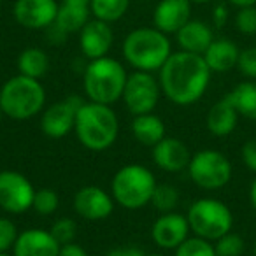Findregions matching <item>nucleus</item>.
<instances>
[{"label": "nucleus", "instance_id": "1", "mask_svg": "<svg viewBox=\"0 0 256 256\" xmlns=\"http://www.w3.org/2000/svg\"><path fill=\"white\" fill-rule=\"evenodd\" d=\"M210 68L202 54L178 51L158 70L162 93L172 104L188 107L198 102L210 82Z\"/></svg>", "mask_w": 256, "mask_h": 256}, {"label": "nucleus", "instance_id": "2", "mask_svg": "<svg viewBox=\"0 0 256 256\" xmlns=\"http://www.w3.org/2000/svg\"><path fill=\"white\" fill-rule=\"evenodd\" d=\"M78 140L88 151L102 153L109 150L120 134V120L110 106L96 102H82L74 123Z\"/></svg>", "mask_w": 256, "mask_h": 256}, {"label": "nucleus", "instance_id": "3", "mask_svg": "<svg viewBox=\"0 0 256 256\" xmlns=\"http://www.w3.org/2000/svg\"><path fill=\"white\" fill-rule=\"evenodd\" d=\"M172 54L167 34L154 26H142L128 34L123 40V56L136 70L158 72Z\"/></svg>", "mask_w": 256, "mask_h": 256}, {"label": "nucleus", "instance_id": "4", "mask_svg": "<svg viewBox=\"0 0 256 256\" xmlns=\"http://www.w3.org/2000/svg\"><path fill=\"white\" fill-rule=\"evenodd\" d=\"M128 72L116 58L104 56L90 60L82 70V86L90 102L112 106L121 100Z\"/></svg>", "mask_w": 256, "mask_h": 256}, {"label": "nucleus", "instance_id": "5", "mask_svg": "<svg viewBox=\"0 0 256 256\" xmlns=\"http://www.w3.org/2000/svg\"><path fill=\"white\" fill-rule=\"evenodd\" d=\"M46 106V90L39 79L12 76L0 88V107L4 116L14 121H26L40 114Z\"/></svg>", "mask_w": 256, "mask_h": 256}, {"label": "nucleus", "instance_id": "6", "mask_svg": "<svg viewBox=\"0 0 256 256\" xmlns=\"http://www.w3.org/2000/svg\"><path fill=\"white\" fill-rule=\"evenodd\" d=\"M156 184L153 172L148 167L128 164L114 174L110 181V195L120 207L137 210L151 204Z\"/></svg>", "mask_w": 256, "mask_h": 256}, {"label": "nucleus", "instance_id": "7", "mask_svg": "<svg viewBox=\"0 0 256 256\" xmlns=\"http://www.w3.org/2000/svg\"><path fill=\"white\" fill-rule=\"evenodd\" d=\"M188 223L196 237L206 240H218L224 234L232 232L234 226V214L221 200L216 198H200L190 206Z\"/></svg>", "mask_w": 256, "mask_h": 256}, {"label": "nucleus", "instance_id": "8", "mask_svg": "<svg viewBox=\"0 0 256 256\" xmlns=\"http://www.w3.org/2000/svg\"><path fill=\"white\" fill-rule=\"evenodd\" d=\"M190 179L198 188L214 192L221 190L232 179V164L223 153L216 150H202L192 154L188 165Z\"/></svg>", "mask_w": 256, "mask_h": 256}, {"label": "nucleus", "instance_id": "9", "mask_svg": "<svg viewBox=\"0 0 256 256\" xmlns=\"http://www.w3.org/2000/svg\"><path fill=\"white\" fill-rule=\"evenodd\" d=\"M160 81L154 78L153 72L136 70L128 74L121 100L134 116H139V114L153 112L160 100Z\"/></svg>", "mask_w": 256, "mask_h": 256}, {"label": "nucleus", "instance_id": "10", "mask_svg": "<svg viewBox=\"0 0 256 256\" xmlns=\"http://www.w3.org/2000/svg\"><path fill=\"white\" fill-rule=\"evenodd\" d=\"M36 188L18 170H0V209L8 214H23L32 209Z\"/></svg>", "mask_w": 256, "mask_h": 256}, {"label": "nucleus", "instance_id": "11", "mask_svg": "<svg viewBox=\"0 0 256 256\" xmlns=\"http://www.w3.org/2000/svg\"><path fill=\"white\" fill-rule=\"evenodd\" d=\"M84 100L78 95H68L51 104L40 116V130L50 139H64L74 130L76 116Z\"/></svg>", "mask_w": 256, "mask_h": 256}, {"label": "nucleus", "instance_id": "12", "mask_svg": "<svg viewBox=\"0 0 256 256\" xmlns=\"http://www.w3.org/2000/svg\"><path fill=\"white\" fill-rule=\"evenodd\" d=\"M114 198L110 193L95 184L82 186L74 195V210L86 221H102L114 210Z\"/></svg>", "mask_w": 256, "mask_h": 256}, {"label": "nucleus", "instance_id": "13", "mask_svg": "<svg viewBox=\"0 0 256 256\" xmlns=\"http://www.w3.org/2000/svg\"><path fill=\"white\" fill-rule=\"evenodd\" d=\"M56 0H16L12 14L18 25L28 30H46L56 20Z\"/></svg>", "mask_w": 256, "mask_h": 256}, {"label": "nucleus", "instance_id": "14", "mask_svg": "<svg viewBox=\"0 0 256 256\" xmlns=\"http://www.w3.org/2000/svg\"><path fill=\"white\" fill-rule=\"evenodd\" d=\"M190 232L192 228H190L188 218L172 210V212H164L154 221L151 226V237L160 249L174 251L188 238Z\"/></svg>", "mask_w": 256, "mask_h": 256}, {"label": "nucleus", "instance_id": "15", "mask_svg": "<svg viewBox=\"0 0 256 256\" xmlns=\"http://www.w3.org/2000/svg\"><path fill=\"white\" fill-rule=\"evenodd\" d=\"M114 42V34L110 23L102 20H90L79 32V48L81 53L88 60L107 56Z\"/></svg>", "mask_w": 256, "mask_h": 256}, {"label": "nucleus", "instance_id": "16", "mask_svg": "<svg viewBox=\"0 0 256 256\" xmlns=\"http://www.w3.org/2000/svg\"><path fill=\"white\" fill-rule=\"evenodd\" d=\"M192 20V0H160L154 8V28L164 34H178Z\"/></svg>", "mask_w": 256, "mask_h": 256}, {"label": "nucleus", "instance_id": "17", "mask_svg": "<svg viewBox=\"0 0 256 256\" xmlns=\"http://www.w3.org/2000/svg\"><path fill=\"white\" fill-rule=\"evenodd\" d=\"M60 242L51 235L50 230L28 228L20 232L16 244L12 248V256H58Z\"/></svg>", "mask_w": 256, "mask_h": 256}, {"label": "nucleus", "instance_id": "18", "mask_svg": "<svg viewBox=\"0 0 256 256\" xmlns=\"http://www.w3.org/2000/svg\"><path fill=\"white\" fill-rule=\"evenodd\" d=\"M192 153L182 140L176 137H164L156 146H153V162L158 168L165 172H181L188 168Z\"/></svg>", "mask_w": 256, "mask_h": 256}, {"label": "nucleus", "instance_id": "19", "mask_svg": "<svg viewBox=\"0 0 256 256\" xmlns=\"http://www.w3.org/2000/svg\"><path fill=\"white\" fill-rule=\"evenodd\" d=\"M176 39H178V44H179V48H181V51L204 54L207 51V48L210 46V42L214 40V34H212V28H210L206 22L190 20V22L176 34Z\"/></svg>", "mask_w": 256, "mask_h": 256}, {"label": "nucleus", "instance_id": "20", "mask_svg": "<svg viewBox=\"0 0 256 256\" xmlns=\"http://www.w3.org/2000/svg\"><path fill=\"white\" fill-rule=\"evenodd\" d=\"M240 50L230 39H214L207 51L202 54L210 72H228L237 67Z\"/></svg>", "mask_w": 256, "mask_h": 256}, {"label": "nucleus", "instance_id": "21", "mask_svg": "<svg viewBox=\"0 0 256 256\" xmlns=\"http://www.w3.org/2000/svg\"><path fill=\"white\" fill-rule=\"evenodd\" d=\"M238 121V112L228 96L216 102L207 112V130L214 137H226L235 130Z\"/></svg>", "mask_w": 256, "mask_h": 256}, {"label": "nucleus", "instance_id": "22", "mask_svg": "<svg viewBox=\"0 0 256 256\" xmlns=\"http://www.w3.org/2000/svg\"><path fill=\"white\" fill-rule=\"evenodd\" d=\"M132 136L136 140H139L144 146H156L165 136V123L160 116H156L154 112L148 114H139L134 116L132 124H130Z\"/></svg>", "mask_w": 256, "mask_h": 256}, {"label": "nucleus", "instance_id": "23", "mask_svg": "<svg viewBox=\"0 0 256 256\" xmlns=\"http://www.w3.org/2000/svg\"><path fill=\"white\" fill-rule=\"evenodd\" d=\"M90 6H81V4H65L62 2V6L58 8V14L54 20V25H58L65 34H79L81 28L90 22Z\"/></svg>", "mask_w": 256, "mask_h": 256}, {"label": "nucleus", "instance_id": "24", "mask_svg": "<svg viewBox=\"0 0 256 256\" xmlns=\"http://www.w3.org/2000/svg\"><path fill=\"white\" fill-rule=\"evenodd\" d=\"M50 70V56L40 48H26L18 56V72L32 79H42Z\"/></svg>", "mask_w": 256, "mask_h": 256}, {"label": "nucleus", "instance_id": "25", "mask_svg": "<svg viewBox=\"0 0 256 256\" xmlns=\"http://www.w3.org/2000/svg\"><path fill=\"white\" fill-rule=\"evenodd\" d=\"M226 96L234 104L235 109H237L238 116H244L246 120L256 121V82H240Z\"/></svg>", "mask_w": 256, "mask_h": 256}, {"label": "nucleus", "instance_id": "26", "mask_svg": "<svg viewBox=\"0 0 256 256\" xmlns=\"http://www.w3.org/2000/svg\"><path fill=\"white\" fill-rule=\"evenodd\" d=\"M130 0H90V11L93 18L107 23L121 20L128 11Z\"/></svg>", "mask_w": 256, "mask_h": 256}, {"label": "nucleus", "instance_id": "27", "mask_svg": "<svg viewBox=\"0 0 256 256\" xmlns=\"http://www.w3.org/2000/svg\"><path fill=\"white\" fill-rule=\"evenodd\" d=\"M151 204L154 206V209L164 212H172V210L178 207L179 204V192L174 184H156V190L153 193V198H151Z\"/></svg>", "mask_w": 256, "mask_h": 256}, {"label": "nucleus", "instance_id": "28", "mask_svg": "<svg viewBox=\"0 0 256 256\" xmlns=\"http://www.w3.org/2000/svg\"><path fill=\"white\" fill-rule=\"evenodd\" d=\"M174 256H216V249L210 240L202 237H188L174 249Z\"/></svg>", "mask_w": 256, "mask_h": 256}, {"label": "nucleus", "instance_id": "29", "mask_svg": "<svg viewBox=\"0 0 256 256\" xmlns=\"http://www.w3.org/2000/svg\"><path fill=\"white\" fill-rule=\"evenodd\" d=\"M60 207V196L56 192L50 188H42L37 192L36 190V196H34V204L32 209L37 214H42V216H50V214L56 212V209Z\"/></svg>", "mask_w": 256, "mask_h": 256}, {"label": "nucleus", "instance_id": "30", "mask_svg": "<svg viewBox=\"0 0 256 256\" xmlns=\"http://www.w3.org/2000/svg\"><path fill=\"white\" fill-rule=\"evenodd\" d=\"M216 256H242L244 252V238L238 234L228 232L223 237L214 240Z\"/></svg>", "mask_w": 256, "mask_h": 256}, {"label": "nucleus", "instance_id": "31", "mask_svg": "<svg viewBox=\"0 0 256 256\" xmlns=\"http://www.w3.org/2000/svg\"><path fill=\"white\" fill-rule=\"evenodd\" d=\"M51 235L56 238L62 244H68V242H74L76 234H78V224L72 218H60L56 220L50 228Z\"/></svg>", "mask_w": 256, "mask_h": 256}, {"label": "nucleus", "instance_id": "32", "mask_svg": "<svg viewBox=\"0 0 256 256\" xmlns=\"http://www.w3.org/2000/svg\"><path fill=\"white\" fill-rule=\"evenodd\" d=\"M20 232L18 226L9 218H0V252H9L16 244Z\"/></svg>", "mask_w": 256, "mask_h": 256}, {"label": "nucleus", "instance_id": "33", "mask_svg": "<svg viewBox=\"0 0 256 256\" xmlns=\"http://www.w3.org/2000/svg\"><path fill=\"white\" fill-rule=\"evenodd\" d=\"M235 26L244 36H254L256 34V6L242 8L235 14Z\"/></svg>", "mask_w": 256, "mask_h": 256}, {"label": "nucleus", "instance_id": "34", "mask_svg": "<svg viewBox=\"0 0 256 256\" xmlns=\"http://www.w3.org/2000/svg\"><path fill=\"white\" fill-rule=\"evenodd\" d=\"M237 68L246 78L256 79V48H248V50L240 51Z\"/></svg>", "mask_w": 256, "mask_h": 256}, {"label": "nucleus", "instance_id": "35", "mask_svg": "<svg viewBox=\"0 0 256 256\" xmlns=\"http://www.w3.org/2000/svg\"><path fill=\"white\" fill-rule=\"evenodd\" d=\"M240 156L246 167H248L249 170L256 172V139H251V140H248V142H244Z\"/></svg>", "mask_w": 256, "mask_h": 256}, {"label": "nucleus", "instance_id": "36", "mask_svg": "<svg viewBox=\"0 0 256 256\" xmlns=\"http://www.w3.org/2000/svg\"><path fill=\"white\" fill-rule=\"evenodd\" d=\"M68 34H65L64 30L60 28L58 25H51L46 28V37L48 40H50V44H53V46H60V44L65 42V39H67Z\"/></svg>", "mask_w": 256, "mask_h": 256}, {"label": "nucleus", "instance_id": "37", "mask_svg": "<svg viewBox=\"0 0 256 256\" xmlns=\"http://www.w3.org/2000/svg\"><path fill=\"white\" fill-rule=\"evenodd\" d=\"M228 22V8L224 4H218L212 9V25L216 28H223Z\"/></svg>", "mask_w": 256, "mask_h": 256}, {"label": "nucleus", "instance_id": "38", "mask_svg": "<svg viewBox=\"0 0 256 256\" xmlns=\"http://www.w3.org/2000/svg\"><path fill=\"white\" fill-rule=\"evenodd\" d=\"M58 256H90L88 251L84 248H81L76 242H68V244H62L60 246V252Z\"/></svg>", "mask_w": 256, "mask_h": 256}, {"label": "nucleus", "instance_id": "39", "mask_svg": "<svg viewBox=\"0 0 256 256\" xmlns=\"http://www.w3.org/2000/svg\"><path fill=\"white\" fill-rule=\"evenodd\" d=\"M106 256H146V252L139 248L128 246V248H114L106 252Z\"/></svg>", "mask_w": 256, "mask_h": 256}, {"label": "nucleus", "instance_id": "40", "mask_svg": "<svg viewBox=\"0 0 256 256\" xmlns=\"http://www.w3.org/2000/svg\"><path fill=\"white\" fill-rule=\"evenodd\" d=\"M228 4L235 6L237 9L242 8H251V6H256V0H226Z\"/></svg>", "mask_w": 256, "mask_h": 256}, {"label": "nucleus", "instance_id": "41", "mask_svg": "<svg viewBox=\"0 0 256 256\" xmlns=\"http://www.w3.org/2000/svg\"><path fill=\"white\" fill-rule=\"evenodd\" d=\"M249 202H251L252 209L256 210V178L252 179V182H251V188H249Z\"/></svg>", "mask_w": 256, "mask_h": 256}, {"label": "nucleus", "instance_id": "42", "mask_svg": "<svg viewBox=\"0 0 256 256\" xmlns=\"http://www.w3.org/2000/svg\"><path fill=\"white\" fill-rule=\"evenodd\" d=\"M65 4H81V6H90V0H62Z\"/></svg>", "mask_w": 256, "mask_h": 256}, {"label": "nucleus", "instance_id": "43", "mask_svg": "<svg viewBox=\"0 0 256 256\" xmlns=\"http://www.w3.org/2000/svg\"><path fill=\"white\" fill-rule=\"evenodd\" d=\"M210 0H192V4H207Z\"/></svg>", "mask_w": 256, "mask_h": 256}, {"label": "nucleus", "instance_id": "44", "mask_svg": "<svg viewBox=\"0 0 256 256\" xmlns=\"http://www.w3.org/2000/svg\"><path fill=\"white\" fill-rule=\"evenodd\" d=\"M2 118H4V110H2V107H0V123H2Z\"/></svg>", "mask_w": 256, "mask_h": 256}, {"label": "nucleus", "instance_id": "45", "mask_svg": "<svg viewBox=\"0 0 256 256\" xmlns=\"http://www.w3.org/2000/svg\"><path fill=\"white\" fill-rule=\"evenodd\" d=\"M146 256H164V254H160V252H151V254H146Z\"/></svg>", "mask_w": 256, "mask_h": 256}, {"label": "nucleus", "instance_id": "46", "mask_svg": "<svg viewBox=\"0 0 256 256\" xmlns=\"http://www.w3.org/2000/svg\"><path fill=\"white\" fill-rule=\"evenodd\" d=\"M0 256H12L11 252H0Z\"/></svg>", "mask_w": 256, "mask_h": 256}, {"label": "nucleus", "instance_id": "47", "mask_svg": "<svg viewBox=\"0 0 256 256\" xmlns=\"http://www.w3.org/2000/svg\"><path fill=\"white\" fill-rule=\"evenodd\" d=\"M252 252H254V256H256V240H254V246H252Z\"/></svg>", "mask_w": 256, "mask_h": 256}, {"label": "nucleus", "instance_id": "48", "mask_svg": "<svg viewBox=\"0 0 256 256\" xmlns=\"http://www.w3.org/2000/svg\"><path fill=\"white\" fill-rule=\"evenodd\" d=\"M0 6H2V0H0Z\"/></svg>", "mask_w": 256, "mask_h": 256}, {"label": "nucleus", "instance_id": "49", "mask_svg": "<svg viewBox=\"0 0 256 256\" xmlns=\"http://www.w3.org/2000/svg\"><path fill=\"white\" fill-rule=\"evenodd\" d=\"M144 2H146V0H144Z\"/></svg>", "mask_w": 256, "mask_h": 256}]
</instances>
